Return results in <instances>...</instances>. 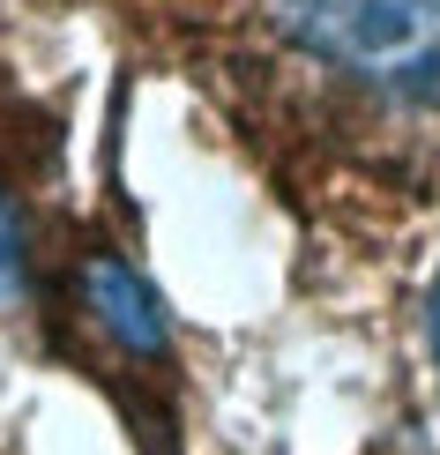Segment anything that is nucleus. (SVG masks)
I'll return each instance as SVG.
<instances>
[{
    "label": "nucleus",
    "instance_id": "7ed1b4c3",
    "mask_svg": "<svg viewBox=\"0 0 440 455\" xmlns=\"http://www.w3.org/2000/svg\"><path fill=\"white\" fill-rule=\"evenodd\" d=\"M30 283V232H23V210L8 202V187H0V307H15Z\"/></svg>",
    "mask_w": 440,
    "mask_h": 455
},
{
    "label": "nucleus",
    "instance_id": "20e7f679",
    "mask_svg": "<svg viewBox=\"0 0 440 455\" xmlns=\"http://www.w3.org/2000/svg\"><path fill=\"white\" fill-rule=\"evenodd\" d=\"M426 329H433V358H440V283H433V321Z\"/></svg>",
    "mask_w": 440,
    "mask_h": 455
},
{
    "label": "nucleus",
    "instance_id": "f03ea898",
    "mask_svg": "<svg viewBox=\"0 0 440 455\" xmlns=\"http://www.w3.org/2000/svg\"><path fill=\"white\" fill-rule=\"evenodd\" d=\"M83 307H90V321H98L120 351L157 358V351L172 344V314L157 307V291H149L120 254H90V261H83Z\"/></svg>",
    "mask_w": 440,
    "mask_h": 455
},
{
    "label": "nucleus",
    "instance_id": "f257e3e1",
    "mask_svg": "<svg viewBox=\"0 0 440 455\" xmlns=\"http://www.w3.org/2000/svg\"><path fill=\"white\" fill-rule=\"evenodd\" d=\"M269 15L321 68L396 105H440V0H269Z\"/></svg>",
    "mask_w": 440,
    "mask_h": 455
}]
</instances>
